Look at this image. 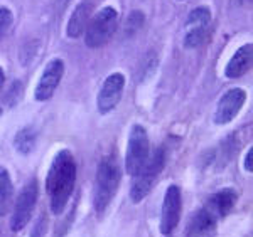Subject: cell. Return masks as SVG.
Segmentation results:
<instances>
[{"instance_id":"603a6c76","label":"cell","mask_w":253,"mask_h":237,"mask_svg":"<svg viewBox=\"0 0 253 237\" xmlns=\"http://www.w3.org/2000/svg\"><path fill=\"white\" fill-rule=\"evenodd\" d=\"M252 158H253V150L250 148L248 150V153H247V157H245V170L250 173V171H253L252 169Z\"/></svg>"},{"instance_id":"5bb4252c","label":"cell","mask_w":253,"mask_h":237,"mask_svg":"<svg viewBox=\"0 0 253 237\" xmlns=\"http://www.w3.org/2000/svg\"><path fill=\"white\" fill-rule=\"evenodd\" d=\"M216 220L205 209H201L191 217L186 234L187 237H216Z\"/></svg>"},{"instance_id":"8fae6325","label":"cell","mask_w":253,"mask_h":237,"mask_svg":"<svg viewBox=\"0 0 253 237\" xmlns=\"http://www.w3.org/2000/svg\"><path fill=\"white\" fill-rule=\"evenodd\" d=\"M236 199H238L236 190L223 189V190L216 192L213 197L208 200L206 205H205V210L216 220V222H218L219 219H223L228 212L233 209L235 203H236Z\"/></svg>"},{"instance_id":"4fadbf2b","label":"cell","mask_w":253,"mask_h":237,"mask_svg":"<svg viewBox=\"0 0 253 237\" xmlns=\"http://www.w3.org/2000/svg\"><path fill=\"white\" fill-rule=\"evenodd\" d=\"M252 61H253L252 44H245V46L238 47L233 57L230 59V63H228L226 69H224V76L230 77V79H238V77H242L252 68Z\"/></svg>"},{"instance_id":"3957f363","label":"cell","mask_w":253,"mask_h":237,"mask_svg":"<svg viewBox=\"0 0 253 237\" xmlns=\"http://www.w3.org/2000/svg\"><path fill=\"white\" fill-rule=\"evenodd\" d=\"M118 27V12L113 7L98 10L89 19L84 31V42L89 49H98L108 42Z\"/></svg>"},{"instance_id":"7a4b0ae2","label":"cell","mask_w":253,"mask_h":237,"mask_svg":"<svg viewBox=\"0 0 253 237\" xmlns=\"http://www.w3.org/2000/svg\"><path fill=\"white\" fill-rule=\"evenodd\" d=\"M122 180V173L117 162L113 158H103L98 165L96 183H95V210L98 214H103L110 205V202L115 197L118 190V183Z\"/></svg>"},{"instance_id":"cb8c5ba5","label":"cell","mask_w":253,"mask_h":237,"mask_svg":"<svg viewBox=\"0 0 253 237\" xmlns=\"http://www.w3.org/2000/svg\"><path fill=\"white\" fill-rule=\"evenodd\" d=\"M236 3H238L240 7H247V9H250L252 7V2L253 0H235Z\"/></svg>"},{"instance_id":"6da1fadb","label":"cell","mask_w":253,"mask_h":237,"mask_svg":"<svg viewBox=\"0 0 253 237\" xmlns=\"http://www.w3.org/2000/svg\"><path fill=\"white\" fill-rule=\"evenodd\" d=\"M76 162L69 150H61L52 160L46 177V192L49 195V207L54 215L66 209V203L75 190Z\"/></svg>"},{"instance_id":"7c38bea8","label":"cell","mask_w":253,"mask_h":237,"mask_svg":"<svg viewBox=\"0 0 253 237\" xmlns=\"http://www.w3.org/2000/svg\"><path fill=\"white\" fill-rule=\"evenodd\" d=\"M93 5H95L93 0H81L78 5H76V9L73 10L71 17H69V22H68V27H66L68 37L78 39L80 35L84 34L86 26L93 14Z\"/></svg>"},{"instance_id":"484cf974","label":"cell","mask_w":253,"mask_h":237,"mask_svg":"<svg viewBox=\"0 0 253 237\" xmlns=\"http://www.w3.org/2000/svg\"><path fill=\"white\" fill-rule=\"evenodd\" d=\"M0 116H2V108H0Z\"/></svg>"},{"instance_id":"30bf717a","label":"cell","mask_w":253,"mask_h":237,"mask_svg":"<svg viewBox=\"0 0 253 237\" xmlns=\"http://www.w3.org/2000/svg\"><path fill=\"white\" fill-rule=\"evenodd\" d=\"M64 74V63L63 59H51L47 63V66L44 68V72L41 76L38 88H36L34 98L38 101H47L49 98H52L56 88L61 83V77Z\"/></svg>"},{"instance_id":"4316f807","label":"cell","mask_w":253,"mask_h":237,"mask_svg":"<svg viewBox=\"0 0 253 237\" xmlns=\"http://www.w3.org/2000/svg\"><path fill=\"white\" fill-rule=\"evenodd\" d=\"M181 2H182V0H181Z\"/></svg>"},{"instance_id":"2e32d148","label":"cell","mask_w":253,"mask_h":237,"mask_svg":"<svg viewBox=\"0 0 253 237\" xmlns=\"http://www.w3.org/2000/svg\"><path fill=\"white\" fill-rule=\"evenodd\" d=\"M36 130L32 126H26V128L19 130L14 138V146L20 155H29L36 146Z\"/></svg>"},{"instance_id":"277c9868","label":"cell","mask_w":253,"mask_h":237,"mask_svg":"<svg viewBox=\"0 0 253 237\" xmlns=\"http://www.w3.org/2000/svg\"><path fill=\"white\" fill-rule=\"evenodd\" d=\"M166 163V152L162 148H157L154 157L149 158L147 165L133 177L132 189H130V199L133 203H138L145 199V195L152 190L159 173L164 169Z\"/></svg>"},{"instance_id":"ba28073f","label":"cell","mask_w":253,"mask_h":237,"mask_svg":"<svg viewBox=\"0 0 253 237\" xmlns=\"http://www.w3.org/2000/svg\"><path fill=\"white\" fill-rule=\"evenodd\" d=\"M124 88H125V76L122 72H113L110 74L107 79L103 81L98 93V111L107 114L108 111H112L115 106L120 103L122 95H124Z\"/></svg>"},{"instance_id":"d4e9b609","label":"cell","mask_w":253,"mask_h":237,"mask_svg":"<svg viewBox=\"0 0 253 237\" xmlns=\"http://www.w3.org/2000/svg\"><path fill=\"white\" fill-rule=\"evenodd\" d=\"M3 81H5V74H3V69L0 68V89H2V86H3Z\"/></svg>"},{"instance_id":"8992f818","label":"cell","mask_w":253,"mask_h":237,"mask_svg":"<svg viewBox=\"0 0 253 237\" xmlns=\"http://www.w3.org/2000/svg\"><path fill=\"white\" fill-rule=\"evenodd\" d=\"M38 203V182L32 178L29 183L20 189L17 200H15V207L12 212L10 219V229L14 232H19L20 229L26 227V224L29 222L32 217V212L36 209Z\"/></svg>"},{"instance_id":"5b68a950","label":"cell","mask_w":253,"mask_h":237,"mask_svg":"<svg viewBox=\"0 0 253 237\" xmlns=\"http://www.w3.org/2000/svg\"><path fill=\"white\" fill-rule=\"evenodd\" d=\"M150 158L149 148V136L144 126L133 125L132 132L128 136V145H126V157H125V170L128 175H135L147 165Z\"/></svg>"},{"instance_id":"ac0fdd59","label":"cell","mask_w":253,"mask_h":237,"mask_svg":"<svg viewBox=\"0 0 253 237\" xmlns=\"http://www.w3.org/2000/svg\"><path fill=\"white\" fill-rule=\"evenodd\" d=\"M206 31L208 29L205 27H189V31L186 32V37H184V47L186 49L198 47L203 42V39H205Z\"/></svg>"},{"instance_id":"7402d4cb","label":"cell","mask_w":253,"mask_h":237,"mask_svg":"<svg viewBox=\"0 0 253 237\" xmlns=\"http://www.w3.org/2000/svg\"><path fill=\"white\" fill-rule=\"evenodd\" d=\"M20 88H22V86H20L19 81H15V83L10 86V91H9V95H7V98H5L7 103H9V104H15V103H17V96L20 95V91H22Z\"/></svg>"},{"instance_id":"9c48e42d","label":"cell","mask_w":253,"mask_h":237,"mask_svg":"<svg viewBox=\"0 0 253 237\" xmlns=\"http://www.w3.org/2000/svg\"><path fill=\"white\" fill-rule=\"evenodd\" d=\"M247 93L242 88H231L219 98L218 106L214 111V123L216 125H226L235 120V116L243 108Z\"/></svg>"},{"instance_id":"52a82bcc","label":"cell","mask_w":253,"mask_h":237,"mask_svg":"<svg viewBox=\"0 0 253 237\" xmlns=\"http://www.w3.org/2000/svg\"><path fill=\"white\" fill-rule=\"evenodd\" d=\"M182 210V199L181 190L177 185H169L166 190V197L162 202V212H161V232L164 236L172 234V231L177 227L179 219H181Z\"/></svg>"},{"instance_id":"ffe728a7","label":"cell","mask_w":253,"mask_h":237,"mask_svg":"<svg viewBox=\"0 0 253 237\" xmlns=\"http://www.w3.org/2000/svg\"><path fill=\"white\" fill-rule=\"evenodd\" d=\"M144 14L142 12H132V14L128 15V19H126V34H135V31L138 27L144 24Z\"/></svg>"},{"instance_id":"d6986e66","label":"cell","mask_w":253,"mask_h":237,"mask_svg":"<svg viewBox=\"0 0 253 237\" xmlns=\"http://www.w3.org/2000/svg\"><path fill=\"white\" fill-rule=\"evenodd\" d=\"M12 22H14V15L7 7H0V39L5 35V32L9 31Z\"/></svg>"},{"instance_id":"9a60e30c","label":"cell","mask_w":253,"mask_h":237,"mask_svg":"<svg viewBox=\"0 0 253 237\" xmlns=\"http://www.w3.org/2000/svg\"><path fill=\"white\" fill-rule=\"evenodd\" d=\"M12 199H14V185L10 175L5 169H0V217L9 214L12 209Z\"/></svg>"},{"instance_id":"44dd1931","label":"cell","mask_w":253,"mask_h":237,"mask_svg":"<svg viewBox=\"0 0 253 237\" xmlns=\"http://www.w3.org/2000/svg\"><path fill=\"white\" fill-rule=\"evenodd\" d=\"M46 229H47L46 217H44V215H41V219L38 220V222H36L34 229H32L31 237H44V234H46Z\"/></svg>"},{"instance_id":"e0dca14e","label":"cell","mask_w":253,"mask_h":237,"mask_svg":"<svg viewBox=\"0 0 253 237\" xmlns=\"http://www.w3.org/2000/svg\"><path fill=\"white\" fill-rule=\"evenodd\" d=\"M211 22V10L208 7H198V9L191 10L187 15L186 27H205L208 29Z\"/></svg>"}]
</instances>
